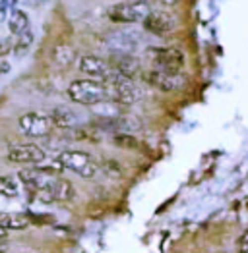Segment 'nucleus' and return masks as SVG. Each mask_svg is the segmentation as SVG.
<instances>
[{
	"label": "nucleus",
	"instance_id": "nucleus-1",
	"mask_svg": "<svg viewBox=\"0 0 248 253\" xmlns=\"http://www.w3.org/2000/svg\"><path fill=\"white\" fill-rule=\"evenodd\" d=\"M68 95L72 101H76L80 105L95 106L109 97V91L103 84H97L91 80H78L68 87Z\"/></svg>",
	"mask_w": 248,
	"mask_h": 253
},
{
	"label": "nucleus",
	"instance_id": "nucleus-2",
	"mask_svg": "<svg viewBox=\"0 0 248 253\" xmlns=\"http://www.w3.org/2000/svg\"><path fill=\"white\" fill-rule=\"evenodd\" d=\"M105 87L107 91L111 89L113 93V101L117 105H132L136 99H138V89L134 85V80L126 78L123 74H117V72H111L107 78H105Z\"/></svg>",
	"mask_w": 248,
	"mask_h": 253
},
{
	"label": "nucleus",
	"instance_id": "nucleus-3",
	"mask_svg": "<svg viewBox=\"0 0 248 253\" xmlns=\"http://www.w3.org/2000/svg\"><path fill=\"white\" fill-rule=\"evenodd\" d=\"M149 58L153 60V64L157 66V70H163V72H171V74H183V68H185V54L179 50V48H149L147 50Z\"/></svg>",
	"mask_w": 248,
	"mask_h": 253
},
{
	"label": "nucleus",
	"instance_id": "nucleus-4",
	"mask_svg": "<svg viewBox=\"0 0 248 253\" xmlns=\"http://www.w3.org/2000/svg\"><path fill=\"white\" fill-rule=\"evenodd\" d=\"M57 161L61 163L64 169L74 170V172H78L83 178H91L97 172L95 161L91 159V155H87L83 151H64V153L59 155Z\"/></svg>",
	"mask_w": 248,
	"mask_h": 253
},
{
	"label": "nucleus",
	"instance_id": "nucleus-5",
	"mask_svg": "<svg viewBox=\"0 0 248 253\" xmlns=\"http://www.w3.org/2000/svg\"><path fill=\"white\" fill-rule=\"evenodd\" d=\"M144 80L149 85L161 89V91H177L185 85V76L183 74H171L163 70H149L144 74Z\"/></svg>",
	"mask_w": 248,
	"mask_h": 253
},
{
	"label": "nucleus",
	"instance_id": "nucleus-6",
	"mask_svg": "<svg viewBox=\"0 0 248 253\" xmlns=\"http://www.w3.org/2000/svg\"><path fill=\"white\" fill-rule=\"evenodd\" d=\"M111 20L119 21V23H134V21H144L149 16L147 6L142 2H134V4H119L111 10Z\"/></svg>",
	"mask_w": 248,
	"mask_h": 253
},
{
	"label": "nucleus",
	"instance_id": "nucleus-7",
	"mask_svg": "<svg viewBox=\"0 0 248 253\" xmlns=\"http://www.w3.org/2000/svg\"><path fill=\"white\" fill-rule=\"evenodd\" d=\"M51 126H53L51 116H43V114H37V112L23 114L20 118V127L29 137H45V135H49Z\"/></svg>",
	"mask_w": 248,
	"mask_h": 253
},
{
	"label": "nucleus",
	"instance_id": "nucleus-8",
	"mask_svg": "<svg viewBox=\"0 0 248 253\" xmlns=\"http://www.w3.org/2000/svg\"><path fill=\"white\" fill-rule=\"evenodd\" d=\"M8 159L12 163H31V165H39L45 161V151L33 143H25V145H16L10 149Z\"/></svg>",
	"mask_w": 248,
	"mask_h": 253
},
{
	"label": "nucleus",
	"instance_id": "nucleus-9",
	"mask_svg": "<svg viewBox=\"0 0 248 253\" xmlns=\"http://www.w3.org/2000/svg\"><path fill=\"white\" fill-rule=\"evenodd\" d=\"M175 25H177L175 18L171 14H167V12H161V10L149 12V16L144 20V27L147 31L155 33V35H167V33H171L175 29Z\"/></svg>",
	"mask_w": 248,
	"mask_h": 253
},
{
	"label": "nucleus",
	"instance_id": "nucleus-10",
	"mask_svg": "<svg viewBox=\"0 0 248 253\" xmlns=\"http://www.w3.org/2000/svg\"><path fill=\"white\" fill-rule=\"evenodd\" d=\"M136 35L132 31H113L107 37V44L111 50H115L117 54H130L136 48Z\"/></svg>",
	"mask_w": 248,
	"mask_h": 253
},
{
	"label": "nucleus",
	"instance_id": "nucleus-11",
	"mask_svg": "<svg viewBox=\"0 0 248 253\" xmlns=\"http://www.w3.org/2000/svg\"><path fill=\"white\" fill-rule=\"evenodd\" d=\"M20 180L25 184V186H29L31 190L39 191L43 188H49L53 182H49V172H45L41 167H35V169H23L20 170Z\"/></svg>",
	"mask_w": 248,
	"mask_h": 253
},
{
	"label": "nucleus",
	"instance_id": "nucleus-12",
	"mask_svg": "<svg viewBox=\"0 0 248 253\" xmlns=\"http://www.w3.org/2000/svg\"><path fill=\"white\" fill-rule=\"evenodd\" d=\"M113 68L117 74H123L126 78L134 80L140 72H142V66H140V60L134 58L132 54H117L113 58Z\"/></svg>",
	"mask_w": 248,
	"mask_h": 253
},
{
	"label": "nucleus",
	"instance_id": "nucleus-13",
	"mask_svg": "<svg viewBox=\"0 0 248 253\" xmlns=\"http://www.w3.org/2000/svg\"><path fill=\"white\" fill-rule=\"evenodd\" d=\"M80 70L87 76H93V78H107L111 74V64L99 58V56H83L80 60Z\"/></svg>",
	"mask_w": 248,
	"mask_h": 253
},
{
	"label": "nucleus",
	"instance_id": "nucleus-14",
	"mask_svg": "<svg viewBox=\"0 0 248 253\" xmlns=\"http://www.w3.org/2000/svg\"><path fill=\"white\" fill-rule=\"evenodd\" d=\"M31 224V218L21 212H6L0 214V226L6 230H23Z\"/></svg>",
	"mask_w": 248,
	"mask_h": 253
},
{
	"label": "nucleus",
	"instance_id": "nucleus-15",
	"mask_svg": "<svg viewBox=\"0 0 248 253\" xmlns=\"http://www.w3.org/2000/svg\"><path fill=\"white\" fill-rule=\"evenodd\" d=\"M51 120H53V124H55V126L62 127V129L74 127L76 124H78V116H76L70 108H66V106H59V108H55V110L51 112Z\"/></svg>",
	"mask_w": 248,
	"mask_h": 253
},
{
	"label": "nucleus",
	"instance_id": "nucleus-16",
	"mask_svg": "<svg viewBox=\"0 0 248 253\" xmlns=\"http://www.w3.org/2000/svg\"><path fill=\"white\" fill-rule=\"evenodd\" d=\"M27 16L21 12V10H12L10 12V20H8V27H10V31L14 33V35H21V33H25L27 31Z\"/></svg>",
	"mask_w": 248,
	"mask_h": 253
},
{
	"label": "nucleus",
	"instance_id": "nucleus-17",
	"mask_svg": "<svg viewBox=\"0 0 248 253\" xmlns=\"http://www.w3.org/2000/svg\"><path fill=\"white\" fill-rule=\"evenodd\" d=\"M72 184L68 180H57L53 182V195H55V201H68L72 197Z\"/></svg>",
	"mask_w": 248,
	"mask_h": 253
},
{
	"label": "nucleus",
	"instance_id": "nucleus-18",
	"mask_svg": "<svg viewBox=\"0 0 248 253\" xmlns=\"http://www.w3.org/2000/svg\"><path fill=\"white\" fill-rule=\"evenodd\" d=\"M0 195H4V197H16L18 195V186L12 178L0 176Z\"/></svg>",
	"mask_w": 248,
	"mask_h": 253
},
{
	"label": "nucleus",
	"instance_id": "nucleus-19",
	"mask_svg": "<svg viewBox=\"0 0 248 253\" xmlns=\"http://www.w3.org/2000/svg\"><path fill=\"white\" fill-rule=\"evenodd\" d=\"M113 141H115V145L124 149H138V145H140L138 139L134 135H130V133H117Z\"/></svg>",
	"mask_w": 248,
	"mask_h": 253
},
{
	"label": "nucleus",
	"instance_id": "nucleus-20",
	"mask_svg": "<svg viewBox=\"0 0 248 253\" xmlns=\"http://www.w3.org/2000/svg\"><path fill=\"white\" fill-rule=\"evenodd\" d=\"M55 58H57V62L62 64V66H68V64L74 60V50H72L70 46H66V44L57 46V50H55Z\"/></svg>",
	"mask_w": 248,
	"mask_h": 253
},
{
	"label": "nucleus",
	"instance_id": "nucleus-21",
	"mask_svg": "<svg viewBox=\"0 0 248 253\" xmlns=\"http://www.w3.org/2000/svg\"><path fill=\"white\" fill-rule=\"evenodd\" d=\"M31 42H33V33L31 31H25V33H21L20 39L16 41V46H14V50H16V54H23L29 46H31Z\"/></svg>",
	"mask_w": 248,
	"mask_h": 253
},
{
	"label": "nucleus",
	"instance_id": "nucleus-22",
	"mask_svg": "<svg viewBox=\"0 0 248 253\" xmlns=\"http://www.w3.org/2000/svg\"><path fill=\"white\" fill-rule=\"evenodd\" d=\"M237 253H248V228L237 238Z\"/></svg>",
	"mask_w": 248,
	"mask_h": 253
},
{
	"label": "nucleus",
	"instance_id": "nucleus-23",
	"mask_svg": "<svg viewBox=\"0 0 248 253\" xmlns=\"http://www.w3.org/2000/svg\"><path fill=\"white\" fill-rule=\"evenodd\" d=\"M18 0H0V20L6 16V12L10 10V6H16Z\"/></svg>",
	"mask_w": 248,
	"mask_h": 253
},
{
	"label": "nucleus",
	"instance_id": "nucleus-24",
	"mask_svg": "<svg viewBox=\"0 0 248 253\" xmlns=\"http://www.w3.org/2000/svg\"><path fill=\"white\" fill-rule=\"evenodd\" d=\"M10 48H12V42H10V41H4V42H2V44H0V56H6Z\"/></svg>",
	"mask_w": 248,
	"mask_h": 253
},
{
	"label": "nucleus",
	"instance_id": "nucleus-25",
	"mask_svg": "<svg viewBox=\"0 0 248 253\" xmlns=\"http://www.w3.org/2000/svg\"><path fill=\"white\" fill-rule=\"evenodd\" d=\"M8 70H10V66H8V64H6V62L0 64V74H6Z\"/></svg>",
	"mask_w": 248,
	"mask_h": 253
},
{
	"label": "nucleus",
	"instance_id": "nucleus-26",
	"mask_svg": "<svg viewBox=\"0 0 248 253\" xmlns=\"http://www.w3.org/2000/svg\"><path fill=\"white\" fill-rule=\"evenodd\" d=\"M6 250H8V244H4V240H2L0 242V253H4Z\"/></svg>",
	"mask_w": 248,
	"mask_h": 253
},
{
	"label": "nucleus",
	"instance_id": "nucleus-27",
	"mask_svg": "<svg viewBox=\"0 0 248 253\" xmlns=\"http://www.w3.org/2000/svg\"><path fill=\"white\" fill-rule=\"evenodd\" d=\"M6 232H8V230H6V228H2V226H0V242H2V240H4V238H6Z\"/></svg>",
	"mask_w": 248,
	"mask_h": 253
},
{
	"label": "nucleus",
	"instance_id": "nucleus-28",
	"mask_svg": "<svg viewBox=\"0 0 248 253\" xmlns=\"http://www.w3.org/2000/svg\"><path fill=\"white\" fill-rule=\"evenodd\" d=\"M159 2H163L167 6H173V4H177V0H159Z\"/></svg>",
	"mask_w": 248,
	"mask_h": 253
}]
</instances>
